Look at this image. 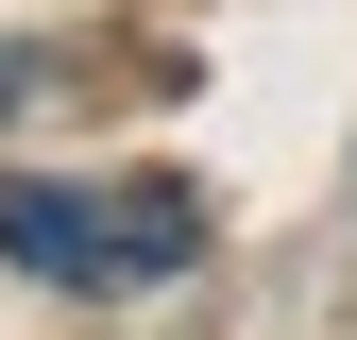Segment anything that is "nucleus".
Masks as SVG:
<instances>
[{
    "instance_id": "f257e3e1",
    "label": "nucleus",
    "mask_w": 357,
    "mask_h": 340,
    "mask_svg": "<svg viewBox=\"0 0 357 340\" xmlns=\"http://www.w3.org/2000/svg\"><path fill=\"white\" fill-rule=\"evenodd\" d=\"M0 255L34 289H170L204 255V187L188 170H0Z\"/></svg>"
},
{
    "instance_id": "f03ea898",
    "label": "nucleus",
    "mask_w": 357,
    "mask_h": 340,
    "mask_svg": "<svg viewBox=\"0 0 357 340\" xmlns=\"http://www.w3.org/2000/svg\"><path fill=\"white\" fill-rule=\"evenodd\" d=\"M0 102H34V52H0Z\"/></svg>"
}]
</instances>
